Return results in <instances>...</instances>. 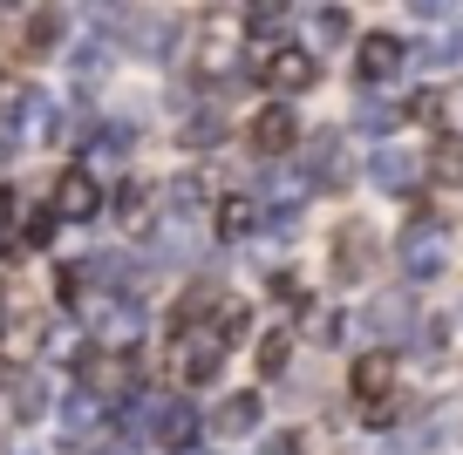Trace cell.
<instances>
[{"label":"cell","instance_id":"28","mask_svg":"<svg viewBox=\"0 0 463 455\" xmlns=\"http://www.w3.org/2000/svg\"><path fill=\"white\" fill-rule=\"evenodd\" d=\"M7 381H14V367H7V360H0V387H7Z\"/></svg>","mask_w":463,"mask_h":455},{"label":"cell","instance_id":"19","mask_svg":"<svg viewBox=\"0 0 463 455\" xmlns=\"http://www.w3.org/2000/svg\"><path fill=\"white\" fill-rule=\"evenodd\" d=\"M55 42H61V14H55V7H42V14L28 21V55H48Z\"/></svg>","mask_w":463,"mask_h":455},{"label":"cell","instance_id":"27","mask_svg":"<svg viewBox=\"0 0 463 455\" xmlns=\"http://www.w3.org/2000/svg\"><path fill=\"white\" fill-rule=\"evenodd\" d=\"M416 7H422V14H436V7H449V0H416Z\"/></svg>","mask_w":463,"mask_h":455},{"label":"cell","instance_id":"8","mask_svg":"<svg viewBox=\"0 0 463 455\" xmlns=\"http://www.w3.org/2000/svg\"><path fill=\"white\" fill-rule=\"evenodd\" d=\"M252 428H260V395H225V401H218V414H212V435L239 441V435H252Z\"/></svg>","mask_w":463,"mask_h":455},{"label":"cell","instance_id":"21","mask_svg":"<svg viewBox=\"0 0 463 455\" xmlns=\"http://www.w3.org/2000/svg\"><path fill=\"white\" fill-rule=\"evenodd\" d=\"M279 14H287V0H252V7H246V28L252 34H273Z\"/></svg>","mask_w":463,"mask_h":455},{"label":"cell","instance_id":"13","mask_svg":"<svg viewBox=\"0 0 463 455\" xmlns=\"http://www.w3.org/2000/svg\"><path fill=\"white\" fill-rule=\"evenodd\" d=\"M389 381H395V367H389V354H382V347H375V354H362V360H354V395H362V401L389 395Z\"/></svg>","mask_w":463,"mask_h":455},{"label":"cell","instance_id":"17","mask_svg":"<svg viewBox=\"0 0 463 455\" xmlns=\"http://www.w3.org/2000/svg\"><path fill=\"white\" fill-rule=\"evenodd\" d=\"M116 218L130 231H144V218H150V184H123L116 190Z\"/></svg>","mask_w":463,"mask_h":455},{"label":"cell","instance_id":"14","mask_svg":"<svg viewBox=\"0 0 463 455\" xmlns=\"http://www.w3.org/2000/svg\"><path fill=\"white\" fill-rule=\"evenodd\" d=\"M362 327L375 333V340H395V333L409 327V299H382V306H368V313H362Z\"/></svg>","mask_w":463,"mask_h":455},{"label":"cell","instance_id":"9","mask_svg":"<svg viewBox=\"0 0 463 455\" xmlns=\"http://www.w3.org/2000/svg\"><path fill=\"white\" fill-rule=\"evenodd\" d=\"M266 75H273V82L287 88V96H300V88H314V82H320V61L307 55V48H279Z\"/></svg>","mask_w":463,"mask_h":455},{"label":"cell","instance_id":"12","mask_svg":"<svg viewBox=\"0 0 463 455\" xmlns=\"http://www.w3.org/2000/svg\"><path fill=\"white\" fill-rule=\"evenodd\" d=\"M395 69H402V42H395V34H375V42H362V75H368V82H389Z\"/></svg>","mask_w":463,"mask_h":455},{"label":"cell","instance_id":"22","mask_svg":"<svg viewBox=\"0 0 463 455\" xmlns=\"http://www.w3.org/2000/svg\"><path fill=\"white\" fill-rule=\"evenodd\" d=\"M82 285H89L82 265H61V272H55V299H61V306H75V299H82Z\"/></svg>","mask_w":463,"mask_h":455},{"label":"cell","instance_id":"2","mask_svg":"<svg viewBox=\"0 0 463 455\" xmlns=\"http://www.w3.org/2000/svg\"><path fill=\"white\" fill-rule=\"evenodd\" d=\"M218 374H225V340L218 333H177V381L212 387Z\"/></svg>","mask_w":463,"mask_h":455},{"label":"cell","instance_id":"25","mask_svg":"<svg viewBox=\"0 0 463 455\" xmlns=\"http://www.w3.org/2000/svg\"><path fill=\"white\" fill-rule=\"evenodd\" d=\"M89 455H137V435H102L89 441Z\"/></svg>","mask_w":463,"mask_h":455},{"label":"cell","instance_id":"3","mask_svg":"<svg viewBox=\"0 0 463 455\" xmlns=\"http://www.w3.org/2000/svg\"><path fill=\"white\" fill-rule=\"evenodd\" d=\"M144 428L171 455H184L191 441H198V408H191V401H144Z\"/></svg>","mask_w":463,"mask_h":455},{"label":"cell","instance_id":"6","mask_svg":"<svg viewBox=\"0 0 463 455\" xmlns=\"http://www.w3.org/2000/svg\"><path fill=\"white\" fill-rule=\"evenodd\" d=\"M102 408H109V401H96V395H89V387H75V395L61 401V449H75V441H89V428L102 422Z\"/></svg>","mask_w":463,"mask_h":455},{"label":"cell","instance_id":"23","mask_svg":"<svg viewBox=\"0 0 463 455\" xmlns=\"http://www.w3.org/2000/svg\"><path fill=\"white\" fill-rule=\"evenodd\" d=\"M375 184L402 190V184H409V157H382V163H375Z\"/></svg>","mask_w":463,"mask_h":455},{"label":"cell","instance_id":"16","mask_svg":"<svg viewBox=\"0 0 463 455\" xmlns=\"http://www.w3.org/2000/svg\"><path fill=\"white\" fill-rule=\"evenodd\" d=\"M252 225H260V204L252 198H225L218 204V238H246Z\"/></svg>","mask_w":463,"mask_h":455},{"label":"cell","instance_id":"15","mask_svg":"<svg viewBox=\"0 0 463 455\" xmlns=\"http://www.w3.org/2000/svg\"><path fill=\"white\" fill-rule=\"evenodd\" d=\"M430 177H436V184H449V190H463V136H449V143H436V150H430Z\"/></svg>","mask_w":463,"mask_h":455},{"label":"cell","instance_id":"18","mask_svg":"<svg viewBox=\"0 0 463 455\" xmlns=\"http://www.w3.org/2000/svg\"><path fill=\"white\" fill-rule=\"evenodd\" d=\"M252 360H260V374H266V381H273V374H287V360H293V333H266Z\"/></svg>","mask_w":463,"mask_h":455},{"label":"cell","instance_id":"7","mask_svg":"<svg viewBox=\"0 0 463 455\" xmlns=\"http://www.w3.org/2000/svg\"><path fill=\"white\" fill-rule=\"evenodd\" d=\"M402 272L409 279H436L443 272V245H436V225H416L402 238Z\"/></svg>","mask_w":463,"mask_h":455},{"label":"cell","instance_id":"1","mask_svg":"<svg viewBox=\"0 0 463 455\" xmlns=\"http://www.w3.org/2000/svg\"><path fill=\"white\" fill-rule=\"evenodd\" d=\"M89 327H96V347H102V354H137L150 313H144V299H137V292H102L96 313H89Z\"/></svg>","mask_w":463,"mask_h":455},{"label":"cell","instance_id":"30","mask_svg":"<svg viewBox=\"0 0 463 455\" xmlns=\"http://www.w3.org/2000/svg\"><path fill=\"white\" fill-rule=\"evenodd\" d=\"M184 455H191V449H184Z\"/></svg>","mask_w":463,"mask_h":455},{"label":"cell","instance_id":"26","mask_svg":"<svg viewBox=\"0 0 463 455\" xmlns=\"http://www.w3.org/2000/svg\"><path fill=\"white\" fill-rule=\"evenodd\" d=\"M273 292L287 299V306H300V279H293V272H279V279H273Z\"/></svg>","mask_w":463,"mask_h":455},{"label":"cell","instance_id":"20","mask_svg":"<svg viewBox=\"0 0 463 455\" xmlns=\"http://www.w3.org/2000/svg\"><path fill=\"white\" fill-rule=\"evenodd\" d=\"M42 354H48V360H75V327H69V320H48Z\"/></svg>","mask_w":463,"mask_h":455},{"label":"cell","instance_id":"10","mask_svg":"<svg viewBox=\"0 0 463 455\" xmlns=\"http://www.w3.org/2000/svg\"><path fill=\"white\" fill-rule=\"evenodd\" d=\"M48 408H55V387H48L42 367H28V374L14 381V422H42Z\"/></svg>","mask_w":463,"mask_h":455},{"label":"cell","instance_id":"11","mask_svg":"<svg viewBox=\"0 0 463 455\" xmlns=\"http://www.w3.org/2000/svg\"><path fill=\"white\" fill-rule=\"evenodd\" d=\"M334 245H341V252H334V279L354 285L368 272V225H341V238H334Z\"/></svg>","mask_w":463,"mask_h":455},{"label":"cell","instance_id":"4","mask_svg":"<svg viewBox=\"0 0 463 455\" xmlns=\"http://www.w3.org/2000/svg\"><path fill=\"white\" fill-rule=\"evenodd\" d=\"M246 136H252V150H260V157H287L293 136H300V123H293L287 102H266V109L246 123Z\"/></svg>","mask_w":463,"mask_h":455},{"label":"cell","instance_id":"29","mask_svg":"<svg viewBox=\"0 0 463 455\" xmlns=\"http://www.w3.org/2000/svg\"><path fill=\"white\" fill-rule=\"evenodd\" d=\"M7 455H34V449H7Z\"/></svg>","mask_w":463,"mask_h":455},{"label":"cell","instance_id":"24","mask_svg":"<svg viewBox=\"0 0 463 455\" xmlns=\"http://www.w3.org/2000/svg\"><path fill=\"white\" fill-rule=\"evenodd\" d=\"M300 449H307V435H300V428H279V435L266 441V455H300Z\"/></svg>","mask_w":463,"mask_h":455},{"label":"cell","instance_id":"5","mask_svg":"<svg viewBox=\"0 0 463 455\" xmlns=\"http://www.w3.org/2000/svg\"><path fill=\"white\" fill-rule=\"evenodd\" d=\"M102 211V190H96V177L89 171H61V184H55V218H96Z\"/></svg>","mask_w":463,"mask_h":455}]
</instances>
